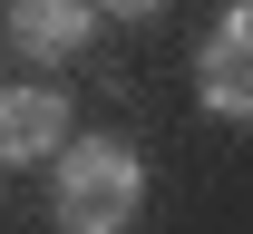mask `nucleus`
Returning a JSON list of instances; mask_svg holds the SVG:
<instances>
[{"label": "nucleus", "instance_id": "obj_4", "mask_svg": "<svg viewBox=\"0 0 253 234\" xmlns=\"http://www.w3.org/2000/svg\"><path fill=\"white\" fill-rule=\"evenodd\" d=\"M88 39H97V0H10V49L39 68H68V59H88Z\"/></svg>", "mask_w": 253, "mask_h": 234}, {"label": "nucleus", "instance_id": "obj_1", "mask_svg": "<svg viewBox=\"0 0 253 234\" xmlns=\"http://www.w3.org/2000/svg\"><path fill=\"white\" fill-rule=\"evenodd\" d=\"M146 205V166L126 137H78L59 166H49V215L59 234H126Z\"/></svg>", "mask_w": 253, "mask_h": 234}, {"label": "nucleus", "instance_id": "obj_3", "mask_svg": "<svg viewBox=\"0 0 253 234\" xmlns=\"http://www.w3.org/2000/svg\"><path fill=\"white\" fill-rule=\"evenodd\" d=\"M195 98L214 117H253V0H234L195 49Z\"/></svg>", "mask_w": 253, "mask_h": 234}, {"label": "nucleus", "instance_id": "obj_5", "mask_svg": "<svg viewBox=\"0 0 253 234\" xmlns=\"http://www.w3.org/2000/svg\"><path fill=\"white\" fill-rule=\"evenodd\" d=\"M166 0H97V20H156Z\"/></svg>", "mask_w": 253, "mask_h": 234}, {"label": "nucleus", "instance_id": "obj_2", "mask_svg": "<svg viewBox=\"0 0 253 234\" xmlns=\"http://www.w3.org/2000/svg\"><path fill=\"white\" fill-rule=\"evenodd\" d=\"M68 146H78L68 137V88H49V78L20 88L10 78L0 88V166H59Z\"/></svg>", "mask_w": 253, "mask_h": 234}]
</instances>
